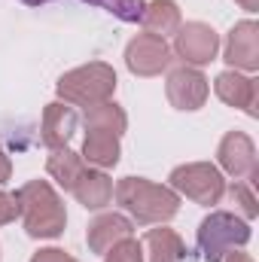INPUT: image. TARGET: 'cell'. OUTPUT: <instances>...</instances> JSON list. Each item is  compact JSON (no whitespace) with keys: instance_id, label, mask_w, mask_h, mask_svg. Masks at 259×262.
<instances>
[{"instance_id":"6da1fadb","label":"cell","mask_w":259,"mask_h":262,"mask_svg":"<svg viewBox=\"0 0 259 262\" xmlns=\"http://www.w3.org/2000/svg\"><path fill=\"white\" fill-rule=\"evenodd\" d=\"M15 201H18V213L25 216L28 235H34V238L61 235V229L67 223L64 204L46 180H31L28 186H21L15 192Z\"/></svg>"},{"instance_id":"7a4b0ae2","label":"cell","mask_w":259,"mask_h":262,"mask_svg":"<svg viewBox=\"0 0 259 262\" xmlns=\"http://www.w3.org/2000/svg\"><path fill=\"white\" fill-rule=\"evenodd\" d=\"M116 198H119V204L128 213L137 216V223H162V220H171L177 213V207H180L177 192H171L168 186H156L149 180H140V177L119 180Z\"/></svg>"},{"instance_id":"3957f363","label":"cell","mask_w":259,"mask_h":262,"mask_svg":"<svg viewBox=\"0 0 259 262\" xmlns=\"http://www.w3.org/2000/svg\"><path fill=\"white\" fill-rule=\"evenodd\" d=\"M116 89V73L107 64H85L64 73L58 79V95L70 104H82V107H95L104 104Z\"/></svg>"},{"instance_id":"277c9868","label":"cell","mask_w":259,"mask_h":262,"mask_svg":"<svg viewBox=\"0 0 259 262\" xmlns=\"http://www.w3.org/2000/svg\"><path fill=\"white\" fill-rule=\"evenodd\" d=\"M250 238V229L244 220H238L235 213H210L201 229H198V247L204 253L207 262H223L226 253H232L235 247L247 244Z\"/></svg>"},{"instance_id":"5b68a950","label":"cell","mask_w":259,"mask_h":262,"mask_svg":"<svg viewBox=\"0 0 259 262\" xmlns=\"http://www.w3.org/2000/svg\"><path fill=\"white\" fill-rule=\"evenodd\" d=\"M171 183L174 189L186 192V195L198 201V204H217L223 198V177L213 165H204V162H195V165H183L171 174Z\"/></svg>"},{"instance_id":"8992f818","label":"cell","mask_w":259,"mask_h":262,"mask_svg":"<svg viewBox=\"0 0 259 262\" xmlns=\"http://www.w3.org/2000/svg\"><path fill=\"white\" fill-rule=\"evenodd\" d=\"M125 61H128L131 73H137V76H156V73H162L171 64V49H168L165 37L140 34V37H134L128 43Z\"/></svg>"},{"instance_id":"52a82bcc","label":"cell","mask_w":259,"mask_h":262,"mask_svg":"<svg viewBox=\"0 0 259 262\" xmlns=\"http://www.w3.org/2000/svg\"><path fill=\"white\" fill-rule=\"evenodd\" d=\"M174 46H177V55L186 58L189 64H207V61L217 55L220 40H217L213 28H207V25H201V21H189V25L180 28Z\"/></svg>"},{"instance_id":"ba28073f","label":"cell","mask_w":259,"mask_h":262,"mask_svg":"<svg viewBox=\"0 0 259 262\" xmlns=\"http://www.w3.org/2000/svg\"><path fill=\"white\" fill-rule=\"evenodd\" d=\"M207 98V79L192 67H177L168 76V101L177 110H198Z\"/></svg>"},{"instance_id":"9c48e42d","label":"cell","mask_w":259,"mask_h":262,"mask_svg":"<svg viewBox=\"0 0 259 262\" xmlns=\"http://www.w3.org/2000/svg\"><path fill=\"white\" fill-rule=\"evenodd\" d=\"M220 165L235 174V177H244V174H256V149L250 143L247 134L241 131H232L223 137L220 143Z\"/></svg>"},{"instance_id":"30bf717a","label":"cell","mask_w":259,"mask_h":262,"mask_svg":"<svg viewBox=\"0 0 259 262\" xmlns=\"http://www.w3.org/2000/svg\"><path fill=\"white\" fill-rule=\"evenodd\" d=\"M226 61L244 70H256L259 67V34L253 21H241L232 28L229 43H226Z\"/></svg>"},{"instance_id":"8fae6325","label":"cell","mask_w":259,"mask_h":262,"mask_svg":"<svg viewBox=\"0 0 259 262\" xmlns=\"http://www.w3.org/2000/svg\"><path fill=\"white\" fill-rule=\"evenodd\" d=\"M125 238H131V223L119 213H104L89 226V247L98 256H104L107 250H113Z\"/></svg>"},{"instance_id":"7c38bea8","label":"cell","mask_w":259,"mask_h":262,"mask_svg":"<svg viewBox=\"0 0 259 262\" xmlns=\"http://www.w3.org/2000/svg\"><path fill=\"white\" fill-rule=\"evenodd\" d=\"M217 95L232 104V107H244L250 116H256V82L241 76V73H220L217 76Z\"/></svg>"},{"instance_id":"4fadbf2b","label":"cell","mask_w":259,"mask_h":262,"mask_svg":"<svg viewBox=\"0 0 259 262\" xmlns=\"http://www.w3.org/2000/svg\"><path fill=\"white\" fill-rule=\"evenodd\" d=\"M73 131H76V113L64 104H49L43 113V143L52 149L67 146Z\"/></svg>"},{"instance_id":"5bb4252c","label":"cell","mask_w":259,"mask_h":262,"mask_svg":"<svg viewBox=\"0 0 259 262\" xmlns=\"http://www.w3.org/2000/svg\"><path fill=\"white\" fill-rule=\"evenodd\" d=\"M70 192L79 198V204L98 210V207H104L113 198V183H110V177L104 171H82Z\"/></svg>"},{"instance_id":"9a60e30c","label":"cell","mask_w":259,"mask_h":262,"mask_svg":"<svg viewBox=\"0 0 259 262\" xmlns=\"http://www.w3.org/2000/svg\"><path fill=\"white\" fill-rule=\"evenodd\" d=\"M82 152L89 159V165L98 168H110L119 162V137L110 131H98V128H85V143Z\"/></svg>"},{"instance_id":"2e32d148","label":"cell","mask_w":259,"mask_h":262,"mask_svg":"<svg viewBox=\"0 0 259 262\" xmlns=\"http://www.w3.org/2000/svg\"><path fill=\"white\" fill-rule=\"evenodd\" d=\"M143 247H146L149 262H180L186 256V247H183L180 235L171 232V229H153L143 238Z\"/></svg>"},{"instance_id":"e0dca14e","label":"cell","mask_w":259,"mask_h":262,"mask_svg":"<svg viewBox=\"0 0 259 262\" xmlns=\"http://www.w3.org/2000/svg\"><path fill=\"white\" fill-rule=\"evenodd\" d=\"M140 21L146 25L149 34L165 37V34H174L180 28V9H177L174 0H153V3L143 6V18Z\"/></svg>"},{"instance_id":"ac0fdd59","label":"cell","mask_w":259,"mask_h":262,"mask_svg":"<svg viewBox=\"0 0 259 262\" xmlns=\"http://www.w3.org/2000/svg\"><path fill=\"white\" fill-rule=\"evenodd\" d=\"M82 171H85V165H82V159H79L76 152H70L67 146L52 149V156H49V174H52L64 189H73V183L79 180Z\"/></svg>"},{"instance_id":"d6986e66","label":"cell","mask_w":259,"mask_h":262,"mask_svg":"<svg viewBox=\"0 0 259 262\" xmlns=\"http://www.w3.org/2000/svg\"><path fill=\"white\" fill-rule=\"evenodd\" d=\"M128 125V119H125V113H122V107H116L113 101H104V104H95V107H89V113H85V128H98V131H110V134H122Z\"/></svg>"},{"instance_id":"ffe728a7","label":"cell","mask_w":259,"mask_h":262,"mask_svg":"<svg viewBox=\"0 0 259 262\" xmlns=\"http://www.w3.org/2000/svg\"><path fill=\"white\" fill-rule=\"evenodd\" d=\"M21 3L40 6V3H49V0H21ZM85 3L101 6V9L113 12L116 18H122V21H140V18H143V6H146L143 0H85Z\"/></svg>"},{"instance_id":"44dd1931","label":"cell","mask_w":259,"mask_h":262,"mask_svg":"<svg viewBox=\"0 0 259 262\" xmlns=\"http://www.w3.org/2000/svg\"><path fill=\"white\" fill-rule=\"evenodd\" d=\"M104 256H107V262H143V247L134 238H125L113 250H107Z\"/></svg>"},{"instance_id":"7402d4cb","label":"cell","mask_w":259,"mask_h":262,"mask_svg":"<svg viewBox=\"0 0 259 262\" xmlns=\"http://www.w3.org/2000/svg\"><path fill=\"white\" fill-rule=\"evenodd\" d=\"M229 192H232V201H235V204H238L247 216H256V195H253V189H250V186L235 183Z\"/></svg>"},{"instance_id":"603a6c76","label":"cell","mask_w":259,"mask_h":262,"mask_svg":"<svg viewBox=\"0 0 259 262\" xmlns=\"http://www.w3.org/2000/svg\"><path fill=\"white\" fill-rule=\"evenodd\" d=\"M15 216H18V201H15V195H6V192H0V226L12 223Z\"/></svg>"},{"instance_id":"cb8c5ba5","label":"cell","mask_w":259,"mask_h":262,"mask_svg":"<svg viewBox=\"0 0 259 262\" xmlns=\"http://www.w3.org/2000/svg\"><path fill=\"white\" fill-rule=\"evenodd\" d=\"M31 262H76L73 256H67L64 250H40Z\"/></svg>"},{"instance_id":"d4e9b609","label":"cell","mask_w":259,"mask_h":262,"mask_svg":"<svg viewBox=\"0 0 259 262\" xmlns=\"http://www.w3.org/2000/svg\"><path fill=\"white\" fill-rule=\"evenodd\" d=\"M9 180V159H6V152L0 149V183H6Z\"/></svg>"},{"instance_id":"484cf974","label":"cell","mask_w":259,"mask_h":262,"mask_svg":"<svg viewBox=\"0 0 259 262\" xmlns=\"http://www.w3.org/2000/svg\"><path fill=\"white\" fill-rule=\"evenodd\" d=\"M223 259H226V262H253L250 256H247V253H226Z\"/></svg>"},{"instance_id":"4316f807","label":"cell","mask_w":259,"mask_h":262,"mask_svg":"<svg viewBox=\"0 0 259 262\" xmlns=\"http://www.w3.org/2000/svg\"><path fill=\"white\" fill-rule=\"evenodd\" d=\"M238 3H244V9H256V0H238Z\"/></svg>"}]
</instances>
